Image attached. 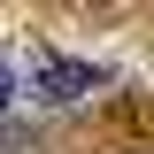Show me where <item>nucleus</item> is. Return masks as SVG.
I'll list each match as a JSON object with an SVG mask.
<instances>
[{"instance_id": "1", "label": "nucleus", "mask_w": 154, "mask_h": 154, "mask_svg": "<svg viewBox=\"0 0 154 154\" xmlns=\"http://www.w3.org/2000/svg\"><path fill=\"white\" fill-rule=\"evenodd\" d=\"M100 85H108L100 62H69V54H38L31 62V100H38V108H69V100L100 93Z\"/></svg>"}, {"instance_id": "2", "label": "nucleus", "mask_w": 154, "mask_h": 154, "mask_svg": "<svg viewBox=\"0 0 154 154\" xmlns=\"http://www.w3.org/2000/svg\"><path fill=\"white\" fill-rule=\"evenodd\" d=\"M8 100H16V77H8V62H0V108H8Z\"/></svg>"}]
</instances>
